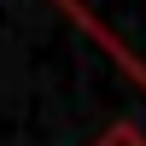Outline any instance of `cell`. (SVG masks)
<instances>
[{
    "instance_id": "cell-1",
    "label": "cell",
    "mask_w": 146,
    "mask_h": 146,
    "mask_svg": "<svg viewBox=\"0 0 146 146\" xmlns=\"http://www.w3.org/2000/svg\"><path fill=\"white\" fill-rule=\"evenodd\" d=\"M94 146H146V140H140V129H111V135L94 140Z\"/></svg>"
}]
</instances>
